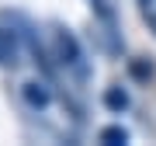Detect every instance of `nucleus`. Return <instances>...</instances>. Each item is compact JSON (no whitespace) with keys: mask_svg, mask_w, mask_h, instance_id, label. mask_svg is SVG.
I'll use <instances>...</instances> for the list:
<instances>
[{"mask_svg":"<svg viewBox=\"0 0 156 146\" xmlns=\"http://www.w3.org/2000/svg\"><path fill=\"white\" fill-rule=\"evenodd\" d=\"M21 101L35 118H42L56 132H66V118H59V97L45 80H24L21 84Z\"/></svg>","mask_w":156,"mask_h":146,"instance_id":"1","label":"nucleus"},{"mask_svg":"<svg viewBox=\"0 0 156 146\" xmlns=\"http://www.w3.org/2000/svg\"><path fill=\"white\" fill-rule=\"evenodd\" d=\"M56 59H59V66L66 70V73H73L76 80H87L90 77L87 56H83L76 35H73L69 28H56Z\"/></svg>","mask_w":156,"mask_h":146,"instance_id":"2","label":"nucleus"},{"mask_svg":"<svg viewBox=\"0 0 156 146\" xmlns=\"http://www.w3.org/2000/svg\"><path fill=\"white\" fill-rule=\"evenodd\" d=\"M0 63H17V42L11 31H0Z\"/></svg>","mask_w":156,"mask_h":146,"instance_id":"3","label":"nucleus"},{"mask_svg":"<svg viewBox=\"0 0 156 146\" xmlns=\"http://www.w3.org/2000/svg\"><path fill=\"white\" fill-rule=\"evenodd\" d=\"M101 143H128V132L122 129V125H111V129L101 132Z\"/></svg>","mask_w":156,"mask_h":146,"instance_id":"4","label":"nucleus"},{"mask_svg":"<svg viewBox=\"0 0 156 146\" xmlns=\"http://www.w3.org/2000/svg\"><path fill=\"white\" fill-rule=\"evenodd\" d=\"M139 7H142V17H146V24L156 31V0H139Z\"/></svg>","mask_w":156,"mask_h":146,"instance_id":"5","label":"nucleus"},{"mask_svg":"<svg viewBox=\"0 0 156 146\" xmlns=\"http://www.w3.org/2000/svg\"><path fill=\"white\" fill-rule=\"evenodd\" d=\"M108 104H111V108H125V104H128L125 90H108Z\"/></svg>","mask_w":156,"mask_h":146,"instance_id":"6","label":"nucleus"}]
</instances>
